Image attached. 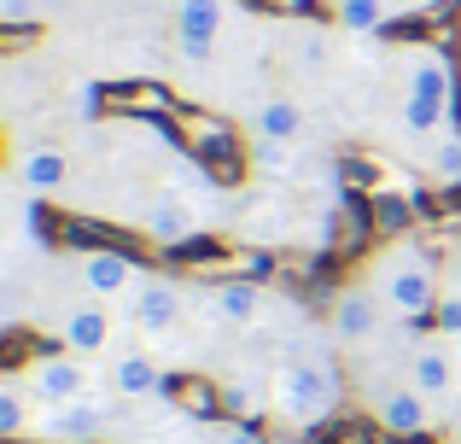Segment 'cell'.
Segmentation results:
<instances>
[{
  "label": "cell",
  "mask_w": 461,
  "mask_h": 444,
  "mask_svg": "<svg viewBox=\"0 0 461 444\" xmlns=\"http://www.w3.org/2000/svg\"><path fill=\"white\" fill-rule=\"evenodd\" d=\"M269 398H275V410H281L286 421L315 427V421H327L333 403H339V375L327 363H315V357H293V363L275 368Z\"/></svg>",
  "instance_id": "cell-1"
},
{
  "label": "cell",
  "mask_w": 461,
  "mask_h": 444,
  "mask_svg": "<svg viewBox=\"0 0 461 444\" xmlns=\"http://www.w3.org/2000/svg\"><path fill=\"white\" fill-rule=\"evenodd\" d=\"M450 117V65L444 53L420 47L409 59V94H403V129L409 135H438Z\"/></svg>",
  "instance_id": "cell-2"
},
{
  "label": "cell",
  "mask_w": 461,
  "mask_h": 444,
  "mask_svg": "<svg viewBox=\"0 0 461 444\" xmlns=\"http://www.w3.org/2000/svg\"><path fill=\"white\" fill-rule=\"evenodd\" d=\"M374 293L385 298V310L403 322L427 316V310H438V281H432V258L427 251H397V258L380 263V275H374Z\"/></svg>",
  "instance_id": "cell-3"
},
{
  "label": "cell",
  "mask_w": 461,
  "mask_h": 444,
  "mask_svg": "<svg viewBox=\"0 0 461 444\" xmlns=\"http://www.w3.org/2000/svg\"><path fill=\"white\" fill-rule=\"evenodd\" d=\"M169 18H176L181 59H187V65H204V59L216 53V41H222L228 0H176V6H169Z\"/></svg>",
  "instance_id": "cell-4"
},
{
  "label": "cell",
  "mask_w": 461,
  "mask_h": 444,
  "mask_svg": "<svg viewBox=\"0 0 461 444\" xmlns=\"http://www.w3.org/2000/svg\"><path fill=\"white\" fill-rule=\"evenodd\" d=\"M100 433H105V403L88 398V392L35 415V439L41 444H94Z\"/></svg>",
  "instance_id": "cell-5"
},
{
  "label": "cell",
  "mask_w": 461,
  "mask_h": 444,
  "mask_svg": "<svg viewBox=\"0 0 461 444\" xmlns=\"http://www.w3.org/2000/svg\"><path fill=\"white\" fill-rule=\"evenodd\" d=\"M23 386H30V398L41 403V410H53V403H70L88 392V368H82L77 351H59V357H35L30 368H23Z\"/></svg>",
  "instance_id": "cell-6"
},
{
  "label": "cell",
  "mask_w": 461,
  "mask_h": 444,
  "mask_svg": "<svg viewBox=\"0 0 461 444\" xmlns=\"http://www.w3.org/2000/svg\"><path fill=\"white\" fill-rule=\"evenodd\" d=\"M409 386L427 403L450 398V392H461V357H450L444 340H420L415 351H409Z\"/></svg>",
  "instance_id": "cell-7"
},
{
  "label": "cell",
  "mask_w": 461,
  "mask_h": 444,
  "mask_svg": "<svg viewBox=\"0 0 461 444\" xmlns=\"http://www.w3.org/2000/svg\"><path fill=\"white\" fill-rule=\"evenodd\" d=\"M129 310H135V328L140 333H169L181 322V286L169 281V275H140Z\"/></svg>",
  "instance_id": "cell-8"
},
{
  "label": "cell",
  "mask_w": 461,
  "mask_h": 444,
  "mask_svg": "<svg viewBox=\"0 0 461 444\" xmlns=\"http://www.w3.org/2000/svg\"><path fill=\"white\" fill-rule=\"evenodd\" d=\"M374 421H380L385 433H397V439H415V433H427V427H432V403L403 380V386L374 392Z\"/></svg>",
  "instance_id": "cell-9"
},
{
  "label": "cell",
  "mask_w": 461,
  "mask_h": 444,
  "mask_svg": "<svg viewBox=\"0 0 461 444\" xmlns=\"http://www.w3.org/2000/svg\"><path fill=\"white\" fill-rule=\"evenodd\" d=\"M380 310H385L380 293H362V286L339 293V304H333V340H339V345L374 340V333H380Z\"/></svg>",
  "instance_id": "cell-10"
},
{
  "label": "cell",
  "mask_w": 461,
  "mask_h": 444,
  "mask_svg": "<svg viewBox=\"0 0 461 444\" xmlns=\"http://www.w3.org/2000/svg\"><path fill=\"white\" fill-rule=\"evenodd\" d=\"M77 275L82 286H88L94 298H117V293H135V263L123 258V251H82L77 258Z\"/></svg>",
  "instance_id": "cell-11"
},
{
  "label": "cell",
  "mask_w": 461,
  "mask_h": 444,
  "mask_svg": "<svg viewBox=\"0 0 461 444\" xmlns=\"http://www.w3.org/2000/svg\"><path fill=\"white\" fill-rule=\"evenodd\" d=\"M251 135H258L263 147H293V140L304 135V105H298L293 94H269V100L251 112Z\"/></svg>",
  "instance_id": "cell-12"
},
{
  "label": "cell",
  "mask_w": 461,
  "mask_h": 444,
  "mask_svg": "<svg viewBox=\"0 0 461 444\" xmlns=\"http://www.w3.org/2000/svg\"><path fill=\"white\" fill-rule=\"evenodd\" d=\"M12 176H18V187H23L30 199H47V194H59V187H65L70 159H65L59 147H30V152H18Z\"/></svg>",
  "instance_id": "cell-13"
},
{
  "label": "cell",
  "mask_w": 461,
  "mask_h": 444,
  "mask_svg": "<svg viewBox=\"0 0 461 444\" xmlns=\"http://www.w3.org/2000/svg\"><path fill=\"white\" fill-rule=\"evenodd\" d=\"M59 340H65V351H77V357H100L105 345H112V316H105L100 304H77L65 322H59Z\"/></svg>",
  "instance_id": "cell-14"
},
{
  "label": "cell",
  "mask_w": 461,
  "mask_h": 444,
  "mask_svg": "<svg viewBox=\"0 0 461 444\" xmlns=\"http://www.w3.org/2000/svg\"><path fill=\"white\" fill-rule=\"evenodd\" d=\"M112 392L117 398H158L164 392V368H158V357L147 351H129L112 363Z\"/></svg>",
  "instance_id": "cell-15"
},
{
  "label": "cell",
  "mask_w": 461,
  "mask_h": 444,
  "mask_svg": "<svg viewBox=\"0 0 461 444\" xmlns=\"http://www.w3.org/2000/svg\"><path fill=\"white\" fill-rule=\"evenodd\" d=\"M211 304H216V316H222V322L246 328V322L263 310V293H258L251 281H222V286H216V298H211Z\"/></svg>",
  "instance_id": "cell-16"
},
{
  "label": "cell",
  "mask_w": 461,
  "mask_h": 444,
  "mask_svg": "<svg viewBox=\"0 0 461 444\" xmlns=\"http://www.w3.org/2000/svg\"><path fill=\"white\" fill-rule=\"evenodd\" d=\"M147 234L152 240H187L193 234V217H187V205H176V199H158V205H147Z\"/></svg>",
  "instance_id": "cell-17"
},
{
  "label": "cell",
  "mask_w": 461,
  "mask_h": 444,
  "mask_svg": "<svg viewBox=\"0 0 461 444\" xmlns=\"http://www.w3.org/2000/svg\"><path fill=\"white\" fill-rule=\"evenodd\" d=\"M23 427H30V386H23V375H12L6 386H0V433L18 439Z\"/></svg>",
  "instance_id": "cell-18"
},
{
  "label": "cell",
  "mask_w": 461,
  "mask_h": 444,
  "mask_svg": "<svg viewBox=\"0 0 461 444\" xmlns=\"http://www.w3.org/2000/svg\"><path fill=\"white\" fill-rule=\"evenodd\" d=\"M339 23H345V30H380L385 0H339Z\"/></svg>",
  "instance_id": "cell-19"
},
{
  "label": "cell",
  "mask_w": 461,
  "mask_h": 444,
  "mask_svg": "<svg viewBox=\"0 0 461 444\" xmlns=\"http://www.w3.org/2000/svg\"><path fill=\"white\" fill-rule=\"evenodd\" d=\"M432 182H444V187H456L461 182V135H444L438 140V152H432Z\"/></svg>",
  "instance_id": "cell-20"
},
{
  "label": "cell",
  "mask_w": 461,
  "mask_h": 444,
  "mask_svg": "<svg viewBox=\"0 0 461 444\" xmlns=\"http://www.w3.org/2000/svg\"><path fill=\"white\" fill-rule=\"evenodd\" d=\"M41 0H0V18H6L12 23V30H23V23H35V18H41Z\"/></svg>",
  "instance_id": "cell-21"
},
{
  "label": "cell",
  "mask_w": 461,
  "mask_h": 444,
  "mask_svg": "<svg viewBox=\"0 0 461 444\" xmlns=\"http://www.w3.org/2000/svg\"><path fill=\"white\" fill-rule=\"evenodd\" d=\"M438 328L450 333V340L461 333V298H438Z\"/></svg>",
  "instance_id": "cell-22"
},
{
  "label": "cell",
  "mask_w": 461,
  "mask_h": 444,
  "mask_svg": "<svg viewBox=\"0 0 461 444\" xmlns=\"http://www.w3.org/2000/svg\"><path fill=\"white\" fill-rule=\"evenodd\" d=\"M216 444H263L258 433H251V427H240V421H228L222 433H216Z\"/></svg>",
  "instance_id": "cell-23"
},
{
  "label": "cell",
  "mask_w": 461,
  "mask_h": 444,
  "mask_svg": "<svg viewBox=\"0 0 461 444\" xmlns=\"http://www.w3.org/2000/svg\"><path fill=\"white\" fill-rule=\"evenodd\" d=\"M94 112H100V88L82 82V88H77V117H94Z\"/></svg>",
  "instance_id": "cell-24"
},
{
  "label": "cell",
  "mask_w": 461,
  "mask_h": 444,
  "mask_svg": "<svg viewBox=\"0 0 461 444\" xmlns=\"http://www.w3.org/2000/svg\"><path fill=\"white\" fill-rule=\"evenodd\" d=\"M41 6H47V12H59V6H77V0H41Z\"/></svg>",
  "instance_id": "cell-25"
},
{
  "label": "cell",
  "mask_w": 461,
  "mask_h": 444,
  "mask_svg": "<svg viewBox=\"0 0 461 444\" xmlns=\"http://www.w3.org/2000/svg\"><path fill=\"white\" fill-rule=\"evenodd\" d=\"M456 444H461V421H456Z\"/></svg>",
  "instance_id": "cell-26"
}]
</instances>
